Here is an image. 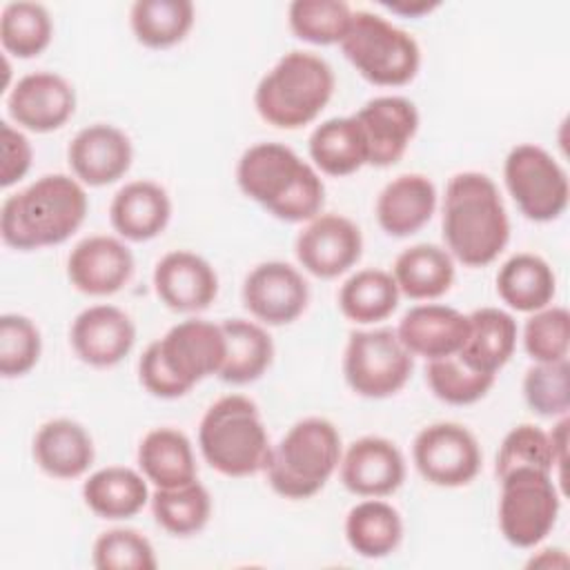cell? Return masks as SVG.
Here are the masks:
<instances>
[{"mask_svg":"<svg viewBox=\"0 0 570 570\" xmlns=\"http://www.w3.org/2000/svg\"><path fill=\"white\" fill-rule=\"evenodd\" d=\"M367 147V165L390 167L419 131V109L403 96H376L354 114Z\"/></svg>","mask_w":570,"mask_h":570,"instance_id":"cell-16","label":"cell"},{"mask_svg":"<svg viewBox=\"0 0 570 570\" xmlns=\"http://www.w3.org/2000/svg\"><path fill=\"white\" fill-rule=\"evenodd\" d=\"M341 456V434L332 421L323 416L301 419L272 445L265 465L267 483L283 499H309L325 488Z\"/></svg>","mask_w":570,"mask_h":570,"instance_id":"cell-7","label":"cell"},{"mask_svg":"<svg viewBox=\"0 0 570 570\" xmlns=\"http://www.w3.org/2000/svg\"><path fill=\"white\" fill-rule=\"evenodd\" d=\"M399 285L392 272L365 267L354 272L338 289V307L345 318L358 325H372L392 316L399 307Z\"/></svg>","mask_w":570,"mask_h":570,"instance_id":"cell-34","label":"cell"},{"mask_svg":"<svg viewBox=\"0 0 570 570\" xmlns=\"http://www.w3.org/2000/svg\"><path fill=\"white\" fill-rule=\"evenodd\" d=\"M42 352V336L36 323L22 314L0 316V374L18 379L29 374Z\"/></svg>","mask_w":570,"mask_h":570,"instance_id":"cell-43","label":"cell"},{"mask_svg":"<svg viewBox=\"0 0 570 570\" xmlns=\"http://www.w3.org/2000/svg\"><path fill=\"white\" fill-rule=\"evenodd\" d=\"M523 399L528 407L546 419L566 416L570 410V365L568 358L534 363L523 376Z\"/></svg>","mask_w":570,"mask_h":570,"instance_id":"cell-41","label":"cell"},{"mask_svg":"<svg viewBox=\"0 0 570 570\" xmlns=\"http://www.w3.org/2000/svg\"><path fill=\"white\" fill-rule=\"evenodd\" d=\"M154 292L171 312H203L218 294V276L203 256L189 249H176L156 263Z\"/></svg>","mask_w":570,"mask_h":570,"instance_id":"cell-21","label":"cell"},{"mask_svg":"<svg viewBox=\"0 0 570 570\" xmlns=\"http://www.w3.org/2000/svg\"><path fill=\"white\" fill-rule=\"evenodd\" d=\"M198 448L212 470L225 476H252L265 470L272 443L258 405L245 394L214 401L198 425Z\"/></svg>","mask_w":570,"mask_h":570,"instance_id":"cell-6","label":"cell"},{"mask_svg":"<svg viewBox=\"0 0 570 570\" xmlns=\"http://www.w3.org/2000/svg\"><path fill=\"white\" fill-rule=\"evenodd\" d=\"M69 341L82 363L91 367H114L134 350L136 325L131 316L116 305H89L73 318Z\"/></svg>","mask_w":570,"mask_h":570,"instance_id":"cell-20","label":"cell"},{"mask_svg":"<svg viewBox=\"0 0 570 570\" xmlns=\"http://www.w3.org/2000/svg\"><path fill=\"white\" fill-rule=\"evenodd\" d=\"M341 483L356 497L383 499L405 481V459L385 436H361L341 456Z\"/></svg>","mask_w":570,"mask_h":570,"instance_id":"cell-19","label":"cell"},{"mask_svg":"<svg viewBox=\"0 0 570 570\" xmlns=\"http://www.w3.org/2000/svg\"><path fill=\"white\" fill-rule=\"evenodd\" d=\"M468 338L456 356L470 370L497 376L517 347L519 327L514 316L499 307H479L468 314Z\"/></svg>","mask_w":570,"mask_h":570,"instance_id":"cell-26","label":"cell"},{"mask_svg":"<svg viewBox=\"0 0 570 570\" xmlns=\"http://www.w3.org/2000/svg\"><path fill=\"white\" fill-rule=\"evenodd\" d=\"M11 120L33 134L60 129L76 111V91L67 78L53 71L22 76L7 98Z\"/></svg>","mask_w":570,"mask_h":570,"instance_id":"cell-15","label":"cell"},{"mask_svg":"<svg viewBox=\"0 0 570 570\" xmlns=\"http://www.w3.org/2000/svg\"><path fill=\"white\" fill-rule=\"evenodd\" d=\"M225 334V361L218 379L229 385L258 381L274 361V343L261 323L227 318L220 323Z\"/></svg>","mask_w":570,"mask_h":570,"instance_id":"cell-29","label":"cell"},{"mask_svg":"<svg viewBox=\"0 0 570 570\" xmlns=\"http://www.w3.org/2000/svg\"><path fill=\"white\" fill-rule=\"evenodd\" d=\"M425 381L439 401L448 405H470L481 401L490 392L497 376L470 370L454 354L428 361Z\"/></svg>","mask_w":570,"mask_h":570,"instance_id":"cell-39","label":"cell"},{"mask_svg":"<svg viewBox=\"0 0 570 570\" xmlns=\"http://www.w3.org/2000/svg\"><path fill=\"white\" fill-rule=\"evenodd\" d=\"M385 9H390L392 13H399V16H405V18H421L430 11H434L439 7V2H425V0H416V2H410V0H401V2H381Z\"/></svg>","mask_w":570,"mask_h":570,"instance_id":"cell-46","label":"cell"},{"mask_svg":"<svg viewBox=\"0 0 570 570\" xmlns=\"http://www.w3.org/2000/svg\"><path fill=\"white\" fill-rule=\"evenodd\" d=\"M134 254L116 236L96 234L73 245L67 258L69 283L87 296H111L134 274Z\"/></svg>","mask_w":570,"mask_h":570,"instance_id":"cell-17","label":"cell"},{"mask_svg":"<svg viewBox=\"0 0 570 570\" xmlns=\"http://www.w3.org/2000/svg\"><path fill=\"white\" fill-rule=\"evenodd\" d=\"M0 131H2V169H0V185L7 189L11 185H16L18 180H22L27 176V171L31 169V158H33V149L29 138L16 129L13 125H9L7 120L0 122Z\"/></svg>","mask_w":570,"mask_h":570,"instance_id":"cell-45","label":"cell"},{"mask_svg":"<svg viewBox=\"0 0 570 570\" xmlns=\"http://www.w3.org/2000/svg\"><path fill=\"white\" fill-rule=\"evenodd\" d=\"M419 474L439 488H461L474 481L483 454L476 436L461 423L439 421L419 430L412 443Z\"/></svg>","mask_w":570,"mask_h":570,"instance_id":"cell-12","label":"cell"},{"mask_svg":"<svg viewBox=\"0 0 570 570\" xmlns=\"http://www.w3.org/2000/svg\"><path fill=\"white\" fill-rule=\"evenodd\" d=\"M138 468L156 488L185 485L198 474L191 441L176 428H154L142 436Z\"/></svg>","mask_w":570,"mask_h":570,"instance_id":"cell-28","label":"cell"},{"mask_svg":"<svg viewBox=\"0 0 570 570\" xmlns=\"http://www.w3.org/2000/svg\"><path fill=\"white\" fill-rule=\"evenodd\" d=\"M347 62L376 87H403L421 67V47L412 33L379 13L358 9L338 42Z\"/></svg>","mask_w":570,"mask_h":570,"instance_id":"cell-8","label":"cell"},{"mask_svg":"<svg viewBox=\"0 0 570 570\" xmlns=\"http://www.w3.org/2000/svg\"><path fill=\"white\" fill-rule=\"evenodd\" d=\"M499 528L514 548H534L554 528L561 494L554 474L541 470H512L499 479Z\"/></svg>","mask_w":570,"mask_h":570,"instance_id":"cell-9","label":"cell"},{"mask_svg":"<svg viewBox=\"0 0 570 570\" xmlns=\"http://www.w3.org/2000/svg\"><path fill=\"white\" fill-rule=\"evenodd\" d=\"M236 183L249 200L285 223H307L325 203L318 171L283 142L247 147L236 165Z\"/></svg>","mask_w":570,"mask_h":570,"instance_id":"cell-2","label":"cell"},{"mask_svg":"<svg viewBox=\"0 0 570 570\" xmlns=\"http://www.w3.org/2000/svg\"><path fill=\"white\" fill-rule=\"evenodd\" d=\"M149 501L156 523L174 537L200 532L212 517V497L198 479L176 488H156Z\"/></svg>","mask_w":570,"mask_h":570,"instance_id":"cell-36","label":"cell"},{"mask_svg":"<svg viewBox=\"0 0 570 570\" xmlns=\"http://www.w3.org/2000/svg\"><path fill=\"white\" fill-rule=\"evenodd\" d=\"M196 20L189 0H136L129 9V27L147 49H169L185 40Z\"/></svg>","mask_w":570,"mask_h":570,"instance_id":"cell-35","label":"cell"},{"mask_svg":"<svg viewBox=\"0 0 570 570\" xmlns=\"http://www.w3.org/2000/svg\"><path fill=\"white\" fill-rule=\"evenodd\" d=\"M85 185L67 174H47L4 198L0 207L2 243L31 252L65 243L85 223Z\"/></svg>","mask_w":570,"mask_h":570,"instance_id":"cell-3","label":"cell"},{"mask_svg":"<svg viewBox=\"0 0 570 570\" xmlns=\"http://www.w3.org/2000/svg\"><path fill=\"white\" fill-rule=\"evenodd\" d=\"M225 334L220 323L187 318L147 345L138 361L142 387L158 399H180L203 379L220 372Z\"/></svg>","mask_w":570,"mask_h":570,"instance_id":"cell-4","label":"cell"},{"mask_svg":"<svg viewBox=\"0 0 570 570\" xmlns=\"http://www.w3.org/2000/svg\"><path fill=\"white\" fill-rule=\"evenodd\" d=\"M53 38V22L45 4L18 0L7 2L0 13L2 49L16 58L29 60L40 56Z\"/></svg>","mask_w":570,"mask_h":570,"instance_id":"cell-37","label":"cell"},{"mask_svg":"<svg viewBox=\"0 0 570 570\" xmlns=\"http://www.w3.org/2000/svg\"><path fill=\"white\" fill-rule=\"evenodd\" d=\"M414 361L394 330H356L343 354V376L365 399H387L403 390Z\"/></svg>","mask_w":570,"mask_h":570,"instance_id":"cell-11","label":"cell"},{"mask_svg":"<svg viewBox=\"0 0 570 570\" xmlns=\"http://www.w3.org/2000/svg\"><path fill=\"white\" fill-rule=\"evenodd\" d=\"M436 209V187L423 174L392 178L376 198V220L387 236L405 238L425 227Z\"/></svg>","mask_w":570,"mask_h":570,"instance_id":"cell-24","label":"cell"},{"mask_svg":"<svg viewBox=\"0 0 570 570\" xmlns=\"http://www.w3.org/2000/svg\"><path fill=\"white\" fill-rule=\"evenodd\" d=\"M441 229L450 256L465 267H483L499 258L510 240V218L488 174L461 171L448 180Z\"/></svg>","mask_w":570,"mask_h":570,"instance_id":"cell-1","label":"cell"},{"mask_svg":"<svg viewBox=\"0 0 570 570\" xmlns=\"http://www.w3.org/2000/svg\"><path fill=\"white\" fill-rule=\"evenodd\" d=\"M503 180L528 220L550 223L568 207V174L557 158L539 145L523 142L512 147L503 163Z\"/></svg>","mask_w":570,"mask_h":570,"instance_id":"cell-10","label":"cell"},{"mask_svg":"<svg viewBox=\"0 0 570 570\" xmlns=\"http://www.w3.org/2000/svg\"><path fill=\"white\" fill-rule=\"evenodd\" d=\"M399 292L412 301H434L454 283V258L445 247L416 243L403 249L392 267Z\"/></svg>","mask_w":570,"mask_h":570,"instance_id":"cell-30","label":"cell"},{"mask_svg":"<svg viewBox=\"0 0 570 570\" xmlns=\"http://www.w3.org/2000/svg\"><path fill=\"white\" fill-rule=\"evenodd\" d=\"M91 563L98 570H154L158 559L151 541L138 530L111 528L94 541Z\"/></svg>","mask_w":570,"mask_h":570,"instance_id":"cell-42","label":"cell"},{"mask_svg":"<svg viewBox=\"0 0 570 570\" xmlns=\"http://www.w3.org/2000/svg\"><path fill=\"white\" fill-rule=\"evenodd\" d=\"M497 292L510 309L532 314L552 303L557 276L546 258L519 252L499 267Z\"/></svg>","mask_w":570,"mask_h":570,"instance_id":"cell-31","label":"cell"},{"mask_svg":"<svg viewBox=\"0 0 570 570\" xmlns=\"http://www.w3.org/2000/svg\"><path fill=\"white\" fill-rule=\"evenodd\" d=\"M334 71L321 56L294 49L258 80L254 107L276 129H301L314 122L334 94Z\"/></svg>","mask_w":570,"mask_h":570,"instance_id":"cell-5","label":"cell"},{"mask_svg":"<svg viewBox=\"0 0 570 570\" xmlns=\"http://www.w3.org/2000/svg\"><path fill=\"white\" fill-rule=\"evenodd\" d=\"M470 321L454 307L423 303L410 307L399 321L396 336L412 356L428 361L454 356L468 338Z\"/></svg>","mask_w":570,"mask_h":570,"instance_id":"cell-22","label":"cell"},{"mask_svg":"<svg viewBox=\"0 0 570 570\" xmlns=\"http://www.w3.org/2000/svg\"><path fill=\"white\" fill-rule=\"evenodd\" d=\"M31 454L36 465L53 479H78L94 463L91 434L73 419H51L33 436Z\"/></svg>","mask_w":570,"mask_h":570,"instance_id":"cell-25","label":"cell"},{"mask_svg":"<svg viewBox=\"0 0 570 570\" xmlns=\"http://www.w3.org/2000/svg\"><path fill=\"white\" fill-rule=\"evenodd\" d=\"M314 167L327 176H350L367 165V147L354 116L327 118L314 127L307 140Z\"/></svg>","mask_w":570,"mask_h":570,"instance_id":"cell-32","label":"cell"},{"mask_svg":"<svg viewBox=\"0 0 570 570\" xmlns=\"http://www.w3.org/2000/svg\"><path fill=\"white\" fill-rule=\"evenodd\" d=\"M171 218V198L154 180H131L122 185L109 205L111 227L120 238L145 243L165 232Z\"/></svg>","mask_w":570,"mask_h":570,"instance_id":"cell-23","label":"cell"},{"mask_svg":"<svg viewBox=\"0 0 570 570\" xmlns=\"http://www.w3.org/2000/svg\"><path fill=\"white\" fill-rule=\"evenodd\" d=\"M67 160L82 185L105 187L120 180L134 160L129 136L109 122L82 127L67 147Z\"/></svg>","mask_w":570,"mask_h":570,"instance_id":"cell-18","label":"cell"},{"mask_svg":"<svg viewBox=\"0 0 570 570\" xmlns=\"http://www.w3.org/2000/svg\"><path fill=\"white\" fill-rule=\"evenodd\" d=\"M521 468L541 470V472H550V474L557 472L550 434L546 430H541L539 425L521 423V425L512 428L499 445L497 461H494L497 479H501L503 474H508L512 470H521Z\"/></svg>","mask_w":570,"mask_h":570,"instance_id":"cell-40","label":"cell"},{"mask_svg":"<svg viewBox=\"0 0 570 570\" xmlns=\"http://www.w3.org/2000/svg\"><path fill=\"white\" fill-rule=\"evenodd\" d=\"M523 347L534 363H554L568 358L570 314L561 305H548L532 312L523 325Z\"/></svg>","mask_w":570,"mask_h":570,"instance_id":"cell-44","label":"cell"},{"mask_svg":"<svg viewBox=\"0 0 570 570\" xmlns=\"http://www.w3.org/2000/svg\"><path fill=\"white\" fill-rule=\"evenodd\" d=\"M345 539L358 557L383 559L399 548L403 519L399 510L383 499L358 501L345 517Z\"/></svg>","mask_w":570,"mask_h":570,"instance_id":"cell-33","label":"cell"},{"mask_svg":"<svg viewBox=\"0 0 570 570\" xmlns=\"http://www.w3.org/2000/svg\"><path fill=\"white\" fill-rule=\"evenodd\" d=\"M307 303L309 285L289 263L265 261L243 281V305L258 323L289 325L307 309Z\"/></svg>","mask_w":570,"mask_h":570,"instance_id":"cell-13","label":"cell"},{"mask_svg":"<svg viewBox=\"0 0 570 570\" xmlns=\"http://www.w3.org/2000/svg\"><path fill=\"white\" fill-rule=\"evenodd\" d=\"M82 499L96 517L120 521L136 517L151 497L145 474L125 465H107L82 483Z\"/></svg>","mask_w":570,"mask_h":570,"instance_id":"cell-27","label":"cell"},{"mask_svg":"<svg viewBox=\"0 0 570 570\" xmlns=\"http://www.w3.org/2000/svg\"><path fill=\"white\" fill-rule=\"evenodd\" d=\"M352 13L343 0H294L287 7V22L298 40L325 47L343 40Z\"/></svg>","mask_w":570,"mask_h":570,"instance_id":"cell-38","label":"cell"},{"mask_svg":"<svg viewBox=\"0 0 570 570\" xmlns=\"http://www.w3.org/2000/svg\"><path fill=\"white\" fill-rule=\"evenodd\" d=\"M296 258L316 278H336L354 267L363 254V234L341 214H318L296 236Z\"/></svg>","mask_w":570,"mask_h":570,"instance_id":"cell-14","label":"cell"}]
</instances>
